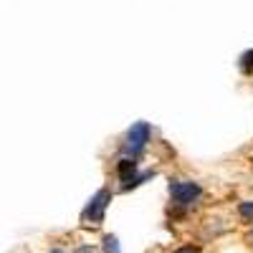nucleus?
<instances>
[{"instance_id":"f03ea898","label":"nucleus","mask_w":253,"mask_h":253,"mask_svg":"<svg viewBox=\"0 0 253 253\" xmlns=\"http://www.w3.org/2000/svg\"><path fill=\"white\" fill-rule=\"evenodd\" d=\"M170 195H172V200L177 205H193L203 195V190H200L198 182H182V180H177V182H170Z\"/></svg>"},{"instance_id":"9d476101","label":"nucleus","mask_w":253,"mask_h":253,"mask_svg":"<svg viewBox=\"0 0 253 253\" xmlns=\"http://www.w3.org/2000/svg\"><path fill=\"white\" fill-rule=\"evenodd\" d=\"M251 241H253V230H251Z\"/></svg>"},{"instance_id":"f257e3e1","label":"nucleus","mask_w":253,"mask_h":253,"mask_svg":"<svg viewBox=\"0 0 253 253\" xmlns=\"http://www.w3.org/2000/svg\"><path fill=\"white\" fill-rule=\"evenodd\" d=\"M150 134H152V129H150V124H147V122L132 124L129 132H126V137H124V152L137 157L147 147V142H150Z\"/></svg>"},{"instance_id":"39448f33","label":"nucleus","mask_w":253,"mask_h":253,"mask_svg":"<svg viewBox=\"0 0 253 253\" xmlns=\"http://www.w3.org/2000/svg\"><path fill=\"white\" fill-rule=\"evenodd\" d=\"M104 251H107V253H122L119 241L114 236H107V238H104Z\"/></svg>"},{"instance_id":"423d86ee","label":"nucleus","mask_w":253,"mask_h":253,"mask_svg":"<svg viewBox=\"0 0 253 253\" xmlns=\"http://www.w3.org/2000/svg\"><path fill=\"white\" fill-rule=\"evenodd\" d=\"M238 213H241V218L251 220V218H253V203H248V200L241 203V205H238Z\"/></svg>"},{"instance_id":"20e7f679","label":"nucleus","mask_w":253,"mask_h":253,"mask_svg":"<svg viewBox=\"0 0 253 253\" xmlns=\"http://www.w3.org/2000/svg\"><path fill=\"white\" fill-rule=\"evenodd\" d=\"M117 172H119V177L124 180V185H129V182L134 180V172H137V162H134V160H129V157L119 160V165H117Z\"/></svg>"},{"instance_id":"7ed1b4c3","label":"nucleus","mask_w":253,"mask_h":253,"mask_svg":"<svg viewBox=\"0 0 253 253\" xmlns=\"http://www.w3.org/2000/svg\"><path fill=\"white\" fill-rule=\"evenodd\" d=\"M109 200H112L109 190H99V193L94 195V200L86 205V210H84L81 218H84V220H91V223H99V220L104 218V210H107Z\"/></svg>"},{"instance_id":"6e6552de","label":"nucleus","mask_w":253,"mask_h":253,"mask_svg":"<svg viewBox=\"0 0 253 253\" xmlns=\"http://www.w3.org/2000/svg\"><path fill=\"white\" fill-rule=\"evenodd\" d=\"M175 253H198V248H193V246H185V248H180V251H175Z\"/></svg>"},{"instance_id":"0eeeda50","label":"nucleus","mask_w":253,"mask_h":253,"mask_svg":"<svg viewBox=\"0 0 253 253\" xmlns=\"http://www.w3.org/2000/svg\"><path fill=\"white\" fill-rule=\"evenodd\" d=\"M241 69H243L246 74L253 69V51H248V53H243V56H241Z\"/></svg>"},{"instance_id":"1a4fd4ad","label":"nucleus","mask_w":253,"mask_h":253,"mask_svg":"<svg viewBox=\"0 0 253 253\" xmlns=\"http://www.w3.org/2000/svg\"><path fill=\"white\" fill-rule=\"evenodd\" d=\"M51 253H61V251H58V248H53V251H51Z\"/></svg>"}]
</instances>
